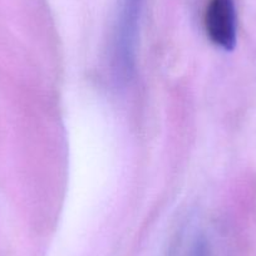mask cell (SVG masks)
<instances>
[{
  "label": "cell",
  "instance_id": "cell-1",
  "mask_svg": "<svg viewBox=\"0 0 256 256\" xmlns=\"http://www.w3.org/2000/svg\"><path fill=\"white\" fill-rule=\"evenodd\" d=\"M205 28L214 44L225 50H232L238 38L234 0H210L205 13Z\"/></svg>",
  "mask_w": 256,
  "mask_h": 256
}]
</instances>
